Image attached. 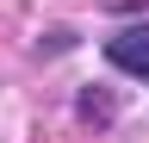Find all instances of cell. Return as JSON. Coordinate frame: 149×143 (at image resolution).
Returning a JSON list of instances; mask_svg holds the SVG:
<instances>
[{"instance_id": "cell-1", "label": "cell", "mask_w": 149, "mask_h": 143, "mask_svg": "<svg viewBox=\"0 0 149 143\" xmlns=\"http://www.w3.org/2000/svg\"><path fill=\"white\" fill-rule=\"evenodd\" d=\"M106 62L124 68V75H137V81H149V25L112 31V38H106Z\"/></svg>"}, {"instance_id": "cell-2", "label": "cell", "mask_w": 149, "mask_h": 143, "mask_svg": "<svg viewBox=\"0 0 149 143\" xmlns=\"http://www.w3.org/2000/svg\"><path fill=\"white\" fill-rule=\"evenodd\" d=\"M112 106H106V93H81V118H106Z\"/></svg>"}]
</instances>
